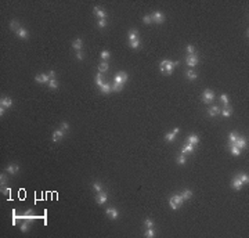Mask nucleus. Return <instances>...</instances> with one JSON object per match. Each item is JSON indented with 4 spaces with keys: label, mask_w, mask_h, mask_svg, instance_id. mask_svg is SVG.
I'll return each instance as SVG.
<instances>
[{
    "label": "nucleus",
    "mask_w": 249,
    "mask_h": 238,
    "mask_svg": "<svg viewBox=\"0 0 249 238\" xmlns=\"http://www.w3.org/2000/svg\"><path fill=\"white\" fill-rule=\"evenodd\" d=\"M180 64L178 61H169V60H162L159 62V66H160V71L163 73H168V75H170V73L173 72V69H174V66H177V65Z\"/></svg>",
    "instance_id": "nucleus-1"
},
{
    "label": "nucleus",
    "mask_w": 249,
    "mask_h": 238,
    "mask_svg": "<svg viewBox=\"0 0 249 238\" xmlns=\"http://www.w3.org/2000/svg\"><path fill=\"white\" fill-rule=\"evenodd\" d=\"M183 202H184V199H183V197H181V194L178 195V194H174V195H172L169 198V203H170V208L173 209V211H176V209H178L181 205H183Z\"/></svg>",
    "instance_id": "nucleus-2"
},
{
    "label": "nucleus",
    "mask_w": 249,
    "mask_h": 238,
    "mask_svg": "<svg viewBox=\"0 0 249 238\" xmlns=\"http://www.w3.org/2000/svg\"><path fill=\"white\" fill-rule=\"evenodd\" d=\"M213 100H214V93L210 89H206L204 92V94H202V101L205 104H210Z\"/></svg>",
    "instance_id": "nucleus-3"
},
{
    "label": "nucleus",
    "mask_w": 249,
    "mask_h": 238,
    "mask_svg": "<svg viewBox=\"0 0 249 238\" xmlns=\"http://www.w3.org/2000/svg\"><path fill=\"white\" fill-rule=\"evenodd\" d=\"M199 62V57L196 54H188L186 58V64L188 65V66H191V68H194L196 64Z\"/></svg>",
    "instance_id": "nucleus-4"
},
{
    "label": "nucleus",
    "mask_w": 249,
    "mask_h": 238,
    "mask_svg": "<svg viewBox=\"0 0 249 238\" xmlns=\"http://www.w3.org/2000/svg\"><path fill=\"white\" fill-rule=\"evenodd\" d=\"M127 79H129V76H127V73L123 72V71H119V72L115 75V83L124 84V83L127 82Z\"/></svg>",
    "instance_id": "nucleus-5"
},
{
    "label": "nucleus",
    "mask_w": 249,
    "mask_h": 238,
    "mask_svg": "<svg viewBox=\"0 0 249 238\" xmlns=\"http://www.w3.org/2000/svg\"><path fill=\"white\" fill-rule=\"evenodd\" d=\"M152 22H156V24H162L165 21V14L160 13V11H155L154 14H151Z\"/></svg>",
    "instance_id": "nucleus-6"
},
{
    "label": "nucleus",
    "mask_w": 249,
    "mask_h": 238,
    "mask_svg": "<svg viewBox=\"0 0 249 238\" xmlns=\"http://www.w3.org/2000/svg\"><path fill=\"white\" fill-rule=\"evenodd\" d=\"M242 187H244V183H242V181L240 180V177H238V176L232 177V180H231V188H232V190H235V191H240Z\"/></svg>",
    "instance_id": "nucleus-7"
},
{
    "label": "nucleus",
    "mask_w": 249,
    "mask_h": 238,
    "mask_svg": "<svg viewBox=\"0 0 249 238\" xmlns=\"http://www.w3.org/2000/svg\"><path fill=\"white\" fill-rule=\"evenodd\" d=\"M93 14H94L98 19H107V13L101 9V7H98V6H96V7L93 9Z\"/></svg>",
    "instance_id": "nucleus-8"
},
{
    "label": "nucleus",
    "mask_w": 249,
    "mask_h": 238,
    "mask_svg": "<svg viewBox=\"0 0 249 238\" xmlns=\"http://www.w3.org/2000/svg\"><path fill=\"white\" fill-rule=\"evenodd\" d=\"M35 80H36L37 83L49 84V82H50V76H49V73H39V75H36Z\"/></svg>",
    "instance_id": "nucleus-9"
},
{
    "label": "nucleus",
    "mask_w": 249,
    "mask_h": 238,
    "mask_svg": "<svg viewBox=\"0 0 249 238\" xmlns=\"http://www.w3.org/2000/svg\"><path fill=\"white\" fill-rule=\"evenodd\" d=\"M107 199H108V194L105 191L97 192V195H96V201H97L98 205H104V203L107 202Z\"/></svg>",
    "instance_id": "nucleus-10"
},
{
    "label": "nucleus",
    "mask_w": 249,
    "mask_h": 238,
    "mask_svg": "<svg viewBox=\"0 0 249 238\" xmlns=\"http://www.w3.org/2000/svg\"><path fill=\"white\" fill-rule=\"evenodd\" d=\"M105 213H107V216L109 217V219H118V216H119V212L116 211L114 206H109V208H107L105 209Z\"/></svg>",
    "instance_id": "nucleus-11"
},
{
    "label": "nucleus",
    "mask_w": 249,
    "mask_h": 238,
    "mask_svg": "<svg viewBox=\"0 0 249 238\" xmlns=\"http://www.w3.org/2000/svg\"><path fill=\"white\" fill-rule=\"evenodd\" d=\"M178 132H180V129H178V128H174L173 130H172V132H170V133H168V134L165 136V140H166V141H169V143L174 141V140H176V136H177V133H178Z\"/></svg>",
    "instance_id": "nucleus-12"
},
{
    "label": "nucleus",
    "mask_w": 249,
    "mask_h": 238,
    "mask_svg": "<svg viewBox=\"0 0 249 238\" xmlns=\"http://www.w3.org/2000/svg\"><path fill=\"white\" fill-rule=\"evenodd\" d=\"M6 172L10 174H17L19 172V166L17 164H10V165L6 166Z\"/></svg>",
    "instance_id": "nucleus-13"
},
{
    "label": "nucleus",
    "mask_w": 249,
    "mask_h": 238,
    "mask_svg": "<svg viewBox=\"0 0 249 238\" xmlns=\"http://www.w3.org/2000/svg\"><path fill=\"white\" fill-rule=\"evenodd\" d=\"M15 33H17V36L19 37V39H24V40H27L28 37H29V32H28V29H25V28H22V27L19 28Z\"/></svg>",
    "instance_id": "nucleus-14"
},
{
    "label": "nucleus",
    "mask_w": 249,
    "mask_h": 238,
    "mask_svg": "<svg viewBox=\"0 0 249 238\" xmlns=\"http://www.w3.org/2000/svg\"><path fill=\"white\" fill-rule=\"evenodd\" d=\"M13 105V100L10 97H1L0 100V107H4V108H10Z\"/></svg>",
    "instance_id": "nucleus-15"
},
{
    "label": "nucleus",
    "mask_w": 249,
    "mask_h": 238,
    "mask_svg": "<svg viewBox=\"0 0 249 238\" xmlns=\"http://www.w3.org/2000/svg\"><path fill=\"white\" fill-rule=\"evenodd\" d=\"M72 47L76 50V51H82V47H83V42L80 37H76L73 42H72Z\"/></svg>",
    "instance_id": "nucleus-16"
},
{
    "label": "nucleus",
    "mask_w": 249,
    "mask_h": 238,
    "mask_svg": "<svg viewBox=\"0 0 249 238\" xmlns=\"http://www.w3.org/2000/svg\"><path fill=\"white\" fill-rule=\"evenodd\" d=\"M62 137H64V132H62L61 129L55 130V132L53 133V143H58Z\"/></svg>",
    "instance_id": "nucleus-17"
},
{
    "label": "nucleus",
    "mask_w": 249,
    "mask_h": 238,
    "mask_svg": "<svg viewBox=\"0 0 249 238\" xmlns=\"http://www.w3.org/2000/svg\"><path fill=\"white\" fill-rule=\"evenodd\" d=\"M194 148H195V146H192V144L187 143L186 146L183 147V151H181V154H184V155H187V154H192V152H194Z\"/></svg>",
    "instance_id": "nucleus-18"
},
{
    "label": "nucleus",
    "mask_w": 249,
    "mask_h": 238,
    "mask_svg": "<svg viewBox=\"0 0 249 238\" xmlns=\"http://www.w3.org/2000/svg\"><path fill=\"white\" fill-rule=\"evenodd\" d=\"M100 90H101L103 94H109V93L112 92V84H109V83H103V86L100 87Z\"/></svg>",
    "instance_id": "nucleus-19"
},
{
    "label": "nucleus",
    "mask_w": 249,
    "mask_h": 238,
    "mask_svg": "<svg viewBox=\"0 0 249 238\" xmlns=\"http://www.w3.org/2000/svg\"><path fill=\"white\" fill-rule=\"evenodd\" d=\"M219 114H220V108H219V107H216V105H214V107H209V108H208V115H209V116H217Z\"/></svg>",
    "instance_id": "nucleus-20"
},
{
    "label": "nucleus",
    "mask_w": 249,
    "mask_h": 238,
    "mask_svg": "<svg viewBox=\"0 0 249 238\" xmlns=\"http://www.w3.org/2000/svg\"><path fill=\"white\" fill-rule=\"evenodd\" d=\"M235 146L238 147L240 150H242V148H245L246 147V140L244 137H241V136H238V138H237V141H235Z\"/></svg>",
    "instance_id": "nucleus-21"
},
{
    "label": "nucleus",
    "mask_w": 249,
    "mask_h": 238,
    "mask_svg": "<svg viewBox=\"0 0 249 238\" xmlns=\"http://www.w3.org/2000/svg\"><path fill=\"white\" fill-rule=\"evenodd\" d=\"M136 39H138V31L134 29V28H132V29L129 31V42L136 40Z\"/></svg>",
    "instance_id": "nucleus-22"
},
{
    "label": "nucleus",
    "mask_w": 249,
    "mask_h": 238,
    "mask_svg": "<svg viewBox=\"0 0 249 238\" xmlns=\"http://www.w3.org/2000/svg\"><path fill=\"white\" fill-rule=\"evenodd\" d=\"M187 143H190V144H192V146H196V144L199 143V137L195 136V134H191V136L187 137Z\"/></svg>",
    "instance_id": "nucleus-23"
},
{
    "label": "nucleus",
    "mask_w": 249,
    "mask_h": 238,
    "mask_svg": "<svg viewBox=\"0 0 249 238\" xmlns=\"http://www.w3.org/2000/svg\"><path fill=\"white\" fill-rule=\"evenodd\" d=\"M186 78L188 79V80H195L196 78H198V75H196V72L194 71V69H190V71H187L186 72Z\"/></svg>",
    "instance_id": "nucleus-24"
},
{
    "label": "nucleus",
    "mask_w": 249,
    "mask_h": 238,
    "mask_svg": "<svg viewBox=\"0 0 249 238\" xmlns=\"http://www.w3.org/2000/svg\"><path fill=\"white\" fill-rule=\"evenodd\" d=\"M230 151H231V155L234 156H240L241 155V150L238 148V147L235 146V144H230Z\"/></svg>",
    "instance_id": "nucleus-25"
},
{
    "label": "nucleus",
    "mask_w": 249,
    "mask_h": 238,
    "mask_svg": "<svg viewBox=\"0 0 249 238\" xmlns=\"http://www.w3.org/2000/svg\"><path fill=\"white\" fill-rule=\"evenodd\" d=\"M220 114H222L224 118H230V116L232 115V110L230 108V107H224V110L220 111Z\"/></svg>",
    "instance_id": "nucleus-26"
},
{
    "label": "nucleus",
    "mask_w": 249,
    "mask_h": 238,
    "mask_svg": "<svg viewBox=\"0 0 249 238\" xmlns=\"http://www.w3.org/2000/svg\"><path fill=\"white\" fill-rule=\"evenodd\" d=\"M108 68H109V66H108V62H105V61H103V62H101V64L98 65V72H107L108 71Z\"/></svg>",
    "instance_id": "nucleus-27"
},
{
    "label": "nucleus",
    "mask_w": 249,
    "mask_h": 238,
    "mask_svg": "<svg viewBox=\"0 0 249 238\" xmlns=\"http://www.w3.org/2000/svg\"><path fill=\"white\" fill-rule=\"evenodd\" d=\"M237 138H238V134H237V133H234V132L230 133V134H228V140H230V141H228V146H230V144H235Z\"/></svg>",
    "instance_id": "nucleus-28"
},
{
    "label": "nucleus",
    "mask_w": 249,
    "mask_h": 238,
    "mask_svg": "<svg viewBox=\"0 0 249 238\" xmlns=\"http://www.w3.org/2000/svg\"><path fill=\"white\" fill-rule=\"evenodd\" d=\"M181 197H183L184 201H186V199H191V197H192V191H191V190H184L183 194H181Z\"/></svg>",
    "instance_id": "nucleus-29"
},
{
    "label": "nucleus",
    "mask_w": 249,
    "mask_h": 238,
    "mask_svg": "<svg viewBox=\"0 0 249 238\" xmlns=\"http://www.w3.org/2000/svg\"><path fill=\"white\" fill-rule=\"evenodd\" d=\"M177 164L178 165H186V162H187V158H186V155L184 154H180V155L177 156Z\"/></svg>",
    "instance_id": "nucleus-30"
},
{
    "label": "nucleus",
    "mask_w": 249,
    "mask_h": 238,
    "mask_svg": "<svg viewBox=\"0 0 249 238\" xmlns=\"http://www.w3.org/2000/svg\"><path fill=\"white\" fill-rule=\"evenodd\" d=\"M19 24H18L17 21H14V19H13V21H11V22H10V29H11V31H14V32H17L18 29H19Z\"/></svg>",
    "instance_id": "nucleus-31"
},
{
    "label": "nucleus",
    "mask_w": 249,
    "mask_h": 238,
    "mask_svg": "<svg viewBox=\"0 0 249 238\" xmlns=\"http://www.w3.org/2000/svg\"><path fill=\"white\" fill-rule=\"evenodd\" d=\"M94 80H96V84L101 87V86H103V73L98 72L97 75H96V79H94Z\"/></svg>",
    "instance_id": "nucleus-32"
},
{
    "label": "nucleus",
    "mask_w": 249,
    "mask_h": 238,
    "mask_svg": "<svg viewBox=\"0 0 249 238\" xmlns=\"http://www.w3.org/2000/svg\"><path fill=\"white\" fill-rule=\"evenodd\" d=\"M238 177H240V180L244 184H248L249 183V177H248V174H246V173H240V174H238Z\"/></svg>",
    "instance_id": "nucleus-33"
},
{
    "label": "nucleus",
    "mask_w": 249,
    "mask_h": 238,
    "mask_svg": "<svg viewBox=\"0 0 249 238\" xmlns=\"http://www.w3.org/2000/svg\"><path fill=\"white\" fill-rule=\"evenodd\" d=\"M49 87H50L51 90H55V89H58V82H57L55 79H50V82H49Z\"/></svg>",
    "instance_id": "nucleus-34"
},
{
    "label": "nucleus",
    "mask_w": 249,
    "mask_h": 238,
    "mask_svg": "<svg viewBox=\"0 0 249 238\" xmlns=\"http://www.w3.org/2000/svg\"><path fill=\"white\" fill-rule=\"evenodd\" d=\"M144 237H147V238H154V237H155V230H154V229H147L145 234H144Z\"/></svg>",
    "instance_id": "nucleus-35"
},
{
    "label": "nucleus",
    "mask_w": 249,
    "mask_h": 238,
    "mask_svg": "<svg viewBox=\"0 0 249 238\" xmlns=\"http://www.w3.org/2000/svg\"><path fill=\"white\" fill-rule=\"evenodd\" d=\"M220 101L224 104V107H230V105H228L230 101H228V96H227V94H222V96H220Z\"/></svg>",
    "instance_id": "nucleus-36"
},
{
    "label": "nucleus",
    "mask_w": 249,
    "mask_h": 238,
    "mask_svg": "<svg viewBox=\"0 0 249 238\" xmlns=\"http://www.w3.org/2000/svg\"><path fill=\"white\" fill-rule=\"evenodd\" d=\"M129 46L132 47V49H138L140 47V39H136V40L129 42Z\"/></svg>",
    "instance_id": "nucleus-37"
},
{
    "label": "nucleus",
    "mask_w": 249,
    "mask_h": 238,
    "mask_svg": "<svg viewBox=\"0 0 249 238\" xmlns=\"http://www.w3.org/2000/svg\"><path fill=\"white\" fill-rule=\"evenodd\" d=\"M21 231H22V233H28V231H29V221L24 220V223L21 224Z\"/></svg>",
    "instance_id": "nucleus-38"
},
{
    "label": "nucleus",
    "mask_w": 249,
    "mask_h": 238,
    "mask_svg": "<svg viewBox=\"0 0 249 238\" xmlns=\"http://www.w3.org/2000/svg\"><path fill=\"white\" fill-rule=\"evenodd\" d=\"M144 226H145L147 229H154L155 224H154V221H152L151 219H145L144 220Z\"/></svg>",
    "instance_id": "nucleus-39"
},
{
    "label": "nucleus",
    "mask_w": 249,
    "mask_h": 238,
    "mask_svg": "<svg viewBox=\"0 0 249 238\" xmlns=\"http://www.w3.org/2000/svg\"><path fill=\"white\" fill-rule=\"evenodd\" d=\"M93 188H94L97 192L103 191V184L100 183V181H94V183H93Z\"/></svg>",
    "instance_id": "nucleus-40"
},
{
    "label": "nucleus",
    "mask_w": 249,
    "mask_h": 238,
    "mask_svg": "<svg viewBox=\"0 0 249 238\" xmlns=\"http://www.w3.org/2000/svg\"><path fill=\"white\" fill-rule=\"evenodd\" d=\"M6 184H7V177H6V174L1 173L0 174V185H1V188H3Z\"/></svg>",
    "instance_id": "nucleus-41"
},
{
    "label": "nucleus",
    "mask_w": 249,
    "mask_h": 238,
    "mask_svg": "<svg viewBox=\"0 0 249 238\" xmlns=\"http://www.w3.org/2000/svg\"><path fill=\"white\" fill-rule=\"evenodd\" d=\"M122 89H123V84H121V83H114V86H112L114 92H121Z\"/></svg>",
    "instance_id": "nucleus-42"
},
{
    "label": "nucleus",
    "mask_w": 249,
    "mask_h": 238,
    "mask_svg": "<svg viewBox=\"0 0 249 238\" xmlns=\"http://www.w3.org/2000/svg\"><path fill=\"white\" fill-rule=\"evenodd\" d=\"M97 27H98V28H101V29H104V28L107 27V19H98Z\"/></svg>",
    "instance_id": "nucleus-43"
},
{
    "label": "nucleus",
    "mask_w": 249,
    "mask_h": 238,
    "mask_svg": "<svg viewBox=\"0 0 249 238\" xmlns=\"http://www.w3.org/2000/svg\"><path fill=\"white\" fill-rule=\"evenodd\" d=\"M100 55H101V58H103V60H108L111 54H109V51H108V50H103V51L100 53Z\"/></svg>",
    "instance_id": "nucleus-44"
},
{
    "label": "nucleus",
    "mask_w": 249,
    "mask_h": 238,
    "mask_svg": "<svg viewBox=\"0 0 249 238\" xmlns=\"http://www.w3.org/2000/svg\"><path fill=\"white\" fill-rule=\"evenodd\" d=\"M187 53H188V54H195V49H194V46L188 45V46H187Z\"/></svg>",
    "instance_id": "nucleus-45"
},
{
    "label": "nucleus",
    "mask_w": 249,
    "mask_h": 238,
    "mask_svg": "<svg viewBox=\"0 0 249 238\" xmlns=\"http://www.w3.org/2000/svg\"><path fill=\"white\" fill-rule=\"evenodd\" d=\"M142 22H144V24H151V22H152L151 15H145V17L142 18Z\"/></svg>",
    "instance_id": "nucleus-46"
},
{
    "label": "nucleus",
    "mask_w": 249,
    "mask_h": 238,
    "mask_svg": "<svg viewBox=\"0 0 249 238\" xmlns=\"http://www.w3.org/2000/svg\"><path fill=\"white\" fill-rule=\"evenodd\" d=\"M62 130V132H65V130H68V129H69V125H68V123H67V122H62L61 123V128H60Z\"/></svg>",
    "instance_id": "nucleus-47"
},
{
    "label": "nucleus",
    "mask_w": 249,
    "mask_h": 238,
    "mask_svg": "<svg viewBox=\"0 0 249 238\" xmlns=\"http://www.w3.org/2000/svg\"><path fill=\"white\" fill-rule=\"evenodd\" d=\"M76 58H78L79 61H82V60H83V53H82V51H76Z\"/></svg>",
    "instance_id": "nucleus-48"
},
{
    "label": "nucleus",
    "mask_w": 249,
    "mask_h": 238,
    "mask_svg": "<svg viewBox=\"0 0 249 238\" xmlns=\"http://www.w3.org/2000/svg\"><path fill=\"white\" fill-rule=\"evenodd\" d=\"M49 76H50V79H55V71L51 69V71L49 72Z\"/></svg>",
    "instance_id": "nucleus-49"
},
{
    "label": "nucleus",
    "mask_w": 249,
    "mask_h": 238,
    "mask_svg": "<svg viewBox=\"0 0 249 238\" xmlns=\"http://www.w3.org/2000/svg\"><path fill=\"white\" fill-rule=\"evenodd\" d=\"M4 114H6V108H4V107H0V115L3 116Z\"/></svg>",
    "instance_id": "nucleus-50"
}]
</instances>
